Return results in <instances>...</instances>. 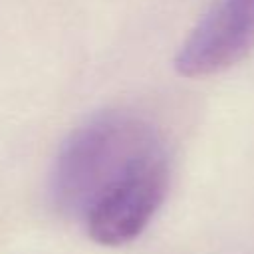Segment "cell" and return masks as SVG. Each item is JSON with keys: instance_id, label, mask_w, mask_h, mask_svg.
<instances>
[{"instance_id": "obj_1", "label": "cell", "mask_w": 254, "mask_h": 254, "mask_svg": "<svg viewBox=\"0 0 254 254\" xmlns=\"http://www.w3.org/2000/svg\"><path fill=\"white\" fill-rule=\"evenodd\" d=\"M161 155H167L165 143L145 117L99 111L62 143L50 173L52 202L62 214L83 220L95 202Z\"/></svg>"}, {"instance_id": "obj_2", "label": "cell", "mask_w": 254, "mask_h": 254, "mask_svg": "<svg viewBox=\"0 0 254 254\" xmlns=\"http://www.w3.org/2000/svg\"><path fill=\"white\" fill-rule=\"evenodd\" d=\"M254 50V0H214L183 40L175 69L206 77L242 62Z\"/></svg>"}, {"instance_id": "obj_3", "label": "cell", "mask_w": 254, "mask_h": 254, "mask_svg": "<svg viewBox=\"0 0 254 254\" xmlns=\"http://www.w3.org/2000/svg\"><path fill=\"white\" fill-rule=\"evenodd\" d=\"M169 177V155H163L107 192L83 218L89 238L101 246H123L135 240L161 208Z\"/></svg>"}]
</instances>
